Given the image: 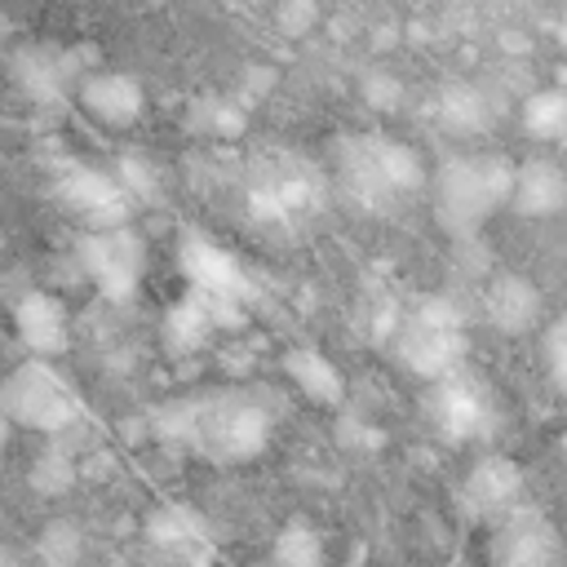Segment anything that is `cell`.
<instances>
[{
	"label": "cell",
	"instance_id": "7a4b0ae2",
	"mask_svg": "<svg viewBox=\"0 0 567 567\" xmlns=\"http://www.w3.org/2000/svg\"><path fill=\"white\" fill-rule=\"evenodd\" d=\"M337 168H341L346 190L359 204H368V208H390V204L425 190V182H430L416 146L394 142L385 133L346 137L341 142V155H337Z\"/></svg>",
	"mask_w": 567,
	"mask_h": 567
},
{
	"label": "cell",
	"instance_id": "ac0fdd59",
	"mask_svg": "<svg viewBox=\"0 0 567 567\" xmlns=\"http://www.w3.org/2000/svg\"><path fill=\"white\" fill-rule=\"evenodd\" d=\"M13 80H18L22 93H31V97H40V102H58L62 89L75 84L80 75H75V66H71L66 53L27 44V49L13 53Z\"/></svg>",
	"mask_w": 567,
	"mask_h": 567
},
{
	"label": "cell",
	"instance_id": "277c9868",
	"mask_svg": "<svg viewBox=\"0 0 567 567\" xmlns=\"http://www.w3.org/2000/svg\"><path fill=\"white\" fill-rule=\"evenodd\" d=\"M0 412L9 425L35 430V434H62L80 421V394L75 385L53 368V359L31 354L27 363L9 368L0 381Z\"/></svg>",
	"mask_w": 567,
	"mask_h": 567
},
{
	"label": "cell",
	"instance_id": "ba28073f",
	"mask_svg": "<svg viewBox=\"0 0 567 567\" xmlns=\"http://www.w3.org/2000/svg\"><path fill=\"white\" fill-rule=\"evenodd\" d=\"M430 416H434V430L456 439V443H470V439H487L492 425H496V403L487 394L483 381L465 377V368L430 381Z\"/></svg>",
	"mask_w": 567,
	"mask_h": 567
},
{
	"label": "cell",
	"instance_id": "603a6c76",
	"mask_svg": "<svg viewBox=\"0 0 567 567\" xmlns=\"http://www.w3.org/2000/svg\"><path fill=\"white\" fill-rule=\"evenodd\" d=\"M540 363H545V377L567 394V310L545 323V332H540Z\"/></svg>",
	"mask_w": 567,
	"mask_h": 567
},
{
	"label": "cell",
	"instance_id": "2e32d148",
	"mask_svg": "<svg viewBox=\"0 0 567 567\" xmlns=\"http://www.w3.org/2000/svg\"><path fill=\"white\" fill-rule=\"evenodd\" d=\"M146 540L164 554V558H182V563H195L208 554V532H204V518L186 505H159L151 509L146 518Z\"/></svg>",
	"mask_w": 567,
	"mask_h": 567
},
{
	"label": "cell",
	"instance_id": "4fadbf2b",
	"mask_svg": "<svg viewBox=\"0 0 567 567\" xmlns=\"http://www.w3.org/2000/svg\"><path fill=\"white\" fill-rule=\"evenodd\" d=\"M13 332L18 341L40 354V359H53L66 350L71 341V319H66V306L53 297V292H22L13 301Z\"/></svg>",
	"mask_w": 567,
	"mask_h": 567
},
{
	"label": "cell",
	"instance_id": "6da1fadb",
	"mask_svg": "<svg viewBox=\"0 0 567 567\" xmlns=\"http://www.w3.org/2000/svg\"><path fill=\"white\" fill-rule=\"evenodd\" d=\"M151 430L168 447H186L217 465H239L270 447L275 412L252 385H208L159 403L151 412Z\"/></svg>",
	"mask_w": 567,
	"mask_h": 567
},
{
	"label": "cell",
	"instance_id": "7c38bea8",
	"mask_svg": "<svg viewBox=\"0 0 567 567\" xmlns=\"http://www.w3.org/2000/svg\"><path fill=\"white\" fill-rule=\"evenodd\" d=\"M75 97L102 128H128L146 111V89L124 71H84L75 80Z\"/></svg>",
	"mask_w": 567,
	"mask_h": 567
},
{
	"label": "cell",
	"instance_id": "30bf717a",
	"mask_svg": "<svg viewBox=\"0 0 567 567\" xmlns=\"http://www.w3.org/2000/svg\"><path fill=\"white\" fill-rule=\"evenodd\" d=\"M58 199L84 221V226H124L133 217V195L124 182L106 168L75 164L58 177Z\"/></svg>",
	"mask_w": 567,
	"mask_h": 567
},
{
	"label": "cell",
	"instance_id": "3957f363",
	"mask_svg": "<svg viewBox=\"0 0 567 567\" xmlns=\"http://www.w3.org/2000/svg\"><path fill=\"white\" fill-rule=\"evenodd\" d=\"M514 164L505 155H461L447 159L425 186L434 195V217L447 235H474L509 199Z\"/></svg>",
	"mask_w": 567,
	"mask_h": 567
},
{
	"label": "cell",
	"instance_id": "d6986e66",
	"mask_svg": "<svg viewBox=\"0 0 567 567\" xmlns=\"http://www.w3.org/2000/svg\"><path fill=\"white\" fill-rule=\"evenodd\" d=\"M284 372L292 377V385L310 399V403H323V408H341L346 399V377L337 372V363L319 350H292L284 359Z\"/></svg>",
	"mask_w": 567,
	"mask_h": 567
},
{
	"label": "cell",
	"instance_id": "9a60e30c",
	"mask_svg": "<svg viewBox=\"0 0 567 567\" xmlns=\"http://www.w3.org/2000/svg\"><path fill=\"white\" fill-rule=\"evenodd\" d=\"M505 204L523 217H549L567 204V173L554 159H523V164H514Z\"/></svg>",
	"mask_w": 567,
	"mask_h": 567
},
{
	"label": "cell",
	"instance_id": "52a82bcc",
	"mask_svg": "<svg viewBox=\"0 0 567 567\" xmlns=\"http://www.w3.org/2000/svg\"><path fill=\"white\" fill-rule=\"evenodd\" d=\"M487 527H492V567H567V540L545 509L518 501Z\"/></svg>",
	"mask_w": 567,
	"mask_h": 567
},
{
	"label": "cell",
	"instance_id": "8992f818",
	"mask_svg": "<svg viewBox=\"0 0 567 567\" xmlns=\"http://www.w3.org/2000/svg\"><path fill=\"white\" fill-rule=\"evenodd\" d=\"M75 261L97 297L106 301H133L142 275H146V239L124 226H89L75 244Z\"/></svg>",
	"mask_w": 567,
	"mask_h": 567
},
{
	"label": "cell",
	"instance_id": "d4e9b609",
	"mask_svg": "<svg viewBox=\"0 0 567 567\" xmlns=\"http://www.w3.org/2000/svg\"><path fill=\"white\" fill-rule=\"evenodd\" d=\"M9 434H13V425H9L4 412H0V456H4V447H9Z\"/></svg>",
	"mask_w": 567,
	"mask_h": 567
},
{
	"label": "cell",
	"instance_id": "cb8c5ba5",
	"mask_svg": "<svg viewBox=\"0 0 567 567\" xmlns=\"http://www.w3.org/2000/svg\"><path fill=\"white\" fill-rule=\"evenodd\" d=\"M40 549H44L49 563H71L75 549H80V532H75L71 523H53V527L40 536Z\"/></svg>",
	"mask_w": 567,
	"mask_h": 567
},
{
	"label": "cell",
	"instance_id": "7402d4cb",
	"mask_svg": "<svg viewBox=\"0 0 567 567\" xmlns=\"http://www.w3.org/2000/svg\"><path fill=\"white\" fill-rule=\"evenodd\" d=\"M439 120L447 128H456V133H474L487 120V102H483V93L474 84H447L439 93Z\"/></svg>",
	"mask_w": 567,
	"mask_h": 567
},
{
	"label": "cell",
	"instance_id": "e0dca14e",
	"mask_svg": "<svg viewBox=\"0 0 567 567\" xmlns=\"http://www.w3.org/2000/svg\"><path fill=\"white\" fill-rule=\"evenodd\" d=\"M235 301H221V297H208V292H199V288H186V297L168 310V319H164V328H168V337H173V346H204L217 328H226V323H235Z\"/></svg>",
	"mask_w": 567,
	"mask_h": 567
},
{
	"label": "cell",
	"instance_id": "8fae6325",
	"mask_svg": "<svg viewBox=\"0 0 567 567\" xmlns=\"http://www.w3.org/2000/svg\"><path fill=\"white\" fill-rule=\"evenodd\" d=\"M523 501V470L518 461H509L505 452H483L465 483H461V509L478 523H496L509 505Z\"/></svg>",
	"mask_w": 567,
	"mask_h": 567
},
{
	"label": "cell",
	"instance_id": "44dd1931",
	"mask_svg": "<svg viewBox=\"0 0 567 567\" xmlns=\"http://www.w3.org/2000/svg\"><path fill=\"white\" fill-rule=\"evenodd\" d=\"M270 558H275V563H288V567H328V554H323L319 532H315L310 523H301V518L288 523V527L275 536Z\"/></svg>",
	"mask_w": 567,
	"mask_h": 567
},
{
	"label": "cell",
	"instance_id": "83f0119b",
	"mask_svg": "<svg viewBox=\"0 0 567 567\" xmlns=\"http://www.w3.org/2000/svg\"><path fill=\"white\" fill-rule=\"evenodd\" d=\"M0 35H4V31H0Z\"/></svg>",
	"mask_w": 567,
	"mask_h": 567
},
{
	"label": "cell",
	"instance_id": "4316f807",
	"mask_svg": "<svg viewBox=\"0 0 567 567\" xmlns=\"http://www.w3.org/2000/svg\"><path fill=\"white\" fill-rule=\"evenodd\" d=\"M0 567H4V554H0Z\"/></svg>",
	"mask_w": 567,
	"mask_h": 567
},
{
	"label": "cell",
	"instance_id": "9c48e42d",
	"mask_svg": "<svg viewBox=\"0 0 567 567\" xmlns=\"http://www.w3.org/2000/svg\"><path fill=\"white\" fill-rule=\"evenodd\" d=\"M177 266H182L186 284L199 288V292H208V297H221V301H235V306H244V301L252 297L248 266H244L230 248H221L217 239H208V235H199V230H186V235H182V244H177Z\"/></svg>",
	"mask_w": 567,
	"mask_h": 567
},
{
	"label": "cell",
	"instance_id": "5bb4252c",
	"mask_svg": "<svg viewBox=\"0 0 567 567\" xmlns=\"http://www.w3.org/2000/svg\"><path fill=\"white\" fill-rule=\"evenodd\" d=\"M483 315L496 332L505 337H518V332H532L540 323V292L532 279L523 275H496L483 292Z\"/></svg>",
	"mask_w": 567,
	"mask_h": 567
},
{
	"label": "cell",
	"instance_id": "ffe728a7",
	"mask_svg": "<svg viewBox=\"0 0 567 567\" xmlns=\"http://www.w3.org/2000/svg\"><path fill=\"white\" fill-rule=\"evenodd\" d=\"M523 128L536 142H558L567 137V93L563 89H540L523 102Z\"/></svg>",
	"mask_w": 567,
	"mask_h": 567
},
{
	"label": "cell",
	"instance_id": "5b68a950",
	"mask_svg": "<svg viewBox=\"0 0 567 567\" xmlns=\"http://www.w3.org/2000/svg\"><path fill=\"white\" fill-rule=\"evenodd\" d=\"M399 363L408 372H416L421 381H439L456 368H465V323L456 315V306L430 297L425 306H416L403 328H399Z\"/></svg>",
	"mask_w": 567,
	"mask_h": 567
},
{
	"label": "cell",
	"instance_id": "484cf974",
	"mask_svg": "<svg viewBox=\"0 0 567 567\" xmlns=\"http://www.w3.org/2000/svg\"><path fill=\"white\" fill-rule=\"evenodd\" d=\"M261 567H288V563H275V558H266V563H261Z\"/></svg>",
	"mask_w": 567,
	"mask_h": 567
}]
</instances>
